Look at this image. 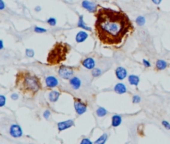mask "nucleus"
<instances>
[{
    "mask_svg": "<svg viewBox=\"0 0 170 144\" xmlns=\"http://www.w3.org/2000/svg\"><path fill=\"white\" fill-rule=\"evenodd\" d=\"M94 29L97 38L102 44L117 46L133 31V25L124 12L99 7L95 13Z\"/></svg>",
    "mask_w": 170,
    "mask_h": 144,
    "instance_id": "obj_1",
    "label": "nucleus"
},
{
    "mask_svg": "<svg viewBox=\"0 0 170 144\" xmlns=\"http://www.w3.org/2000/svg\"><path fill=\"white\" fill-rule=\"evenodd\" d=\"M16 86L23 93L31 96L35 95L41 89L40 79L36 75L30 73L29 71H18L16 75Z\"/></svg>",
    "mask_w": 170,
    "mask_h": 144,
    "instance_id": "obj_2",
    "label": "nucleus"
},
{
    "mask_svg": "<svg viewBox=\"0 0 170 144\" xmlns=\"http://www.w3.org/2000/svg\"><path fill=\"white\" fill-rule=\"evenodd\" d=\"M69 51V47L67 44L61 43L58 42L56 43L50 52L48 53V57H47V62L51 65L54 64H59L62 61H64L66 59V55Z\"/></svg>",
    "mask_w": 170,
    "mask_h": 144,
    "instance_id": "obj_3",
    "label": "nucleus"
},
{
    "mask_svg": "<svg viewBox=\"0 0 170 144\" xmlns=\"http://www.w3.org/2000/svg\"><path fill=\"white\" fill-rule=\"evenodd\" d=\"M74 73H75V68L71 66L62 64L58 67V75L65 80H70L71 78L74 77Z\"/></svg>",
    "mask_w": 170,
    "mask_h": 144,
    "instance_id": "obj_4",
    "label": "nucleus"
},
{
    "mask_svg": "<svg viewBox=\"0 0 170 144\" xmlns=\"http://www.w3.org/2000/svg\"><path fill=\"white\" fill-rule=\"evenodd\" d=\"M74 109H75L77 115H83L87 110V104L83 102L81 99L74 98Z\"/></svg>",
    "mask_w": 170,
    "mask_h": 144,
    "instance_id": "obj_5",
    "label": "nucleus"
},
{
    "mask_svg": "<svg viewBox=\"0 0 170 144\" xmlns=\"http://www.w3.org/2000/svg\"><path fill=\"white\" fill-rule=\"evenodd\" d=\"M81 65L84 67L85 69H88V70H93V69L96 67V61L93 57H86L81 61Z\"/></svg>",
    "mask_w": 170,
    "mask_h": 144,
    "instance_id": "obj_6",
    "label": "nucleus"
},
{
    "mask_svg": "<svg viewBox=\"0 0 170 144\" xmlns=\"http://www.w3.org/2000/svg\"><path fill=\"white\" fill-rule=\"evenodd\" d=\"M81 6L85 9V10L90 12V13H96V11L98 10L97 5L95 4L94 2L89 1V0H83L81 3Z\"/></svg>",
    "mask_w": 170,
    "mask_h": 144,
    "instance_id": "obj_7",
    "label": "nucleus"
},
{
    "mask_svg": "<svg viewBox=\"0 0 170 144\" xmlns=\"http://www.w3.org/2000/svg\"><path fill=\"white\" fill-rule=\"evenodd\" d=\"M9 133L11 136H13L14 138H19L22 136L23 132H22L21 127H20L18 124H12L10 126Z\"/></svg>",
    "mask_w": 170,
    "mask_h": 144,
    "instance_id": "obj_8",
    "label": "nucleus"
},
{
    "mask_svg": "<svg viewBox=\"0 0 170 144\" xmlns=\"http://www.w3.org/2000/svg\"><path fill=\"white\" fill-rule=\"evenodd\" d=\"M72 126H74V121L72 119H68V120H65V121H61L57 123L58 131L60 132L63 130H66L68 128H71Z\"/></svg>",
    "mask_w": 170,
    "mask_h": 144,
    "instance_id": "obj_9",
    "label": "nucleus"
},
{
    "mask_svg": "<svg viewBox=\"0 0 170 144\" xmlns=\"http://www.w3.org/2000/svg\"><path fill=\"white\" fill-rule=\"evenodd\" d=\"M128 72L126 70V68H124L123 66H118L115 69V76L118 80H123L127 77Z\"/></svg>",
    "mask_w": 170,
    "mask_h": 144,
    "instance_id": "obj_10",
    "label": "nucleus"
},
{
    "mask_svg": "<svg viewBox=\"0 0 170 144\" xmlns=\"http://www.w3.org/2000/svg\"><path fill=\"white\" fill-rule=\"evenodd\" d=\"M45 84H46V86L48 87V88H54V87L58 86L59 81L55 76L50 75V76H47L45 78Z\"/></svg>",
    "mask_w": 170,
    "mask_h": 144,
    "instance_id": "obj_11",
    "label": "nucleus"
},
{
    "mask_svg": "<svg viewBox=\"0 0 170 144\" xmlns=\"http://www.w3.org/2000/svg\"><path fill=\"white\" fill-rule=\"evenodd\" d=\"M69 84H70V86L72 87V89L74 90H78L80 87H81V80H80V78L79 77H77V76H74L72 77L71 79L69 80Z\"/></svg>",
    "mask_w": 170,
    "mask_h": 144,
    "instance_id": "obj_12",
    "label": "nucleus"
},
{
    "mask_svg": "<svg viewBox=\"0 0 170 144\" xmlns=\"http://www.w3.org/2000/svg\"><path fill=\"white\" fill-rule=\"evenodd\" d=\"M87 38H88V33L84 31V30L79 31L75 36V40L77 43H82V42H84Z\"/></svg>",
    "mask_w": 170,
    "mask_h": 144,
    "instance_id": "obj_13",
    "label": "nucleus"
},
{
    "mask_svg": "<svg viewBox=\"0 0 170 144\" xmlns=\"http://www.w3.org/2000/svg\"><path fill=\"white\" fill-rule=\"evenodd\" d=\"M114 91L117 93V94H124V93L127 92V87L124 83L119 82L114 86Z\"/></svg>",
    "mask_w": 170,
    "mask_h": 144,
    "instance_id": "obj_14",
    "label": "nucleus"
},
{
    "mask_svg": "<svg viewBox=\"0 0 170 144\" xmlns=\"http://www.w3.org/2000/svg\"><path fill=\"white\" fill-rule=\"evenodd\" d=\"M167 66H168V63L163 59H158L157 61L155 62V68H156V70L158 71L164 70V69L167 68Z\"/></svg>",
    "mask_w": 170,
    "mask_h": 144,
    "instance_id": "obj_15",
    "label": "nucleus"
},
{
    "mask_svg": "<svg viewBox=\"0 0 170 144\" xmlns=\"http://www.w3.org/2000/svg\"><path fill=\"white\" fill-rule=\"evenodd\" d=\"M60 92L59 91H55V90H52V91H50L49 92V94H48V99H49V101L50 102H57L58 101V99L59 97H60Z\"/></svg>",
    "mask_w": 170,
    "mask_h": 144,
    "instance_id": "obj_16",
    "label": "nucleus"
},
{
    "mask_svg": "<svg viewBox=\"0 0 170 144\" xmlns=\"http://www.w3.org/2000/svg\"><path fill=\"white\" fill-rule=\"evenodd\" d=\"M122 123V117L118 114H115V115L112 116L111 118V126L112 127H118Z\"/></svg>",
    "mask_w": 170,
    "mask_h": 144,
    "instance_id": "obj_17",
    "label": "nucleus"
},
{
    "mask_svg": "<svg viewBox=\"0 0 170 144\" xmlns=\"http://www.w3.org/2000/svg\"><path fill=\"white\" fill-rule=\"evenodd\" d=\"M128 82H129L130 85L138 86L139 82H140V78H139V76H137V75L131 74V75L128 76Z\"/></svg>",
    "mask_w": 170,
    "mask_h": 144,
    "instance_id": "obj_18",
    "label": "nucleus"
},
{
    "mask_svg": "<svg viewBox=\"0 0 170 144\" xmlns=\"http://www.w3.org/2000/svg\"><path fill=\"white\" fill-rule=\"evenodd\" d=\"M78 27H80L81 29H83L84 31H90L91 28L89 26L86 25V23L84 22V20H83V15H80L79 16V19H78Z\"/></svg>",
    "mask_w": 170,
    "mask_h": 144,
    "instance_id": "obj_19",
    "label": "nucleus"
},
{
    "mask_svg": "<svg viewBox=\"0 0 170 144\" xmlns=\"http://www.w3.org/2000/svg\"><path fill=\"white\" fill-rule=\"evenodd\" d=\"M107 139H108V134H107V133H103L99 138H97V139L95 140L94 144H105Z\"/></svg>",
    "mask_w": 170,
    "mask_h": 144,
    "instance_id": "obj_20",
    "label": "nucleus"
},
{
    "mask_svg": "<svg viewBox=\"0 0 170 144\" xmlns=\"http://www.w3.org/2000/svg\"><path fill=\"white\" fill-rule=\"evenodd\" d=\"M102 74H103L102 69H100V68H98V67H95L93 70H91V75H92V77H94V78L99 77Z\"/></svg>",
    "mask_w": 170,
    "mask_h": 144,
    "instance_id": "obj_21",
    "label": "nucleus"
},
{
    "mask_svg": "<svg viewBox=\"0 0 170 144\" xmlns=\"http://www.w3.org/2000/svg\"><path fill=\"white\" fill-rule=\"evenodd\" d=\"M108 111H107L104 107H98L96 109V115L98 117H104L105 115H107Z\"/></svg>",
    "mask_w": 170,
    "mask_h": 144,
    "instance_id": "obj_22",
    "label": "nucleus"
},
{
    "mask_svg": "<svg viewBox=\"0 0 170 144\" xmlns=\"http://www.w3.org/2000/svg\"><path fill=\"white\" fill-rule=\"evenodd\" d=\"M136 24L138 26H143L145 24V18L143 16H138L136 18Z\"/></svg>",
    "mask_w": 170,
    "mask_h": 144,
    "instance_id": "obj_23",
    "label": "nucleus"
},
{
    "mask_svg": "<svg viewBox=\"0 0 170 144\" xmlns=\"http://www.w3.org/2000/svg\"><path fill=\"white\" fill-rule=\"evenodd\" d=\"M132 102L134 104H138L141 102V97L139 95H133L132 96Z\"/></svg>",
    "mask_w": 170,
    "mask_h": 144,
    "instance_id": "obj_24",
    "label": "nucleus"
},
{
    "mask_svg": "<svg viewBox=\"0 0 170 144\" xmlns=\"http://www.w3.org/2000/svg\"><path fill=\"white\" fill-rule=\"evenodd\" d=\"M47 23H48L50 26H55L56 25V19L54 17H50L47 19Z\"/></svg>",
    "mask_w": 170,
    "mask_h": 144,
    "instance_id": "obj_25",
    "label": "nucleus"
},
{
    "mask_svg": "<svg viewBox=\"0 0 170 144\" xmlns=\"http://www.w3.org/2000/svg\"><path fill=\"white\" fill-rule=\"evenodd\" d=\"M34 32H36V33H44V32H46V29L42 28V27H39V26H35L34 27Z\"/></svg>",
    "mask_w": 170,
    "mask_h": 144,
    "instance_id": "obj_26",
    "label": "nucleus"
},
{
    "mask_svg": "<svg viewBox=\"0 0 170 144\" xmlns=\"http://www.w3.org/2000/svg\"><path fill=\"white\" fill-rule=\"evenodd\" d=\"M25 54H26V56L27 57H33L34 56V50H32V49H26L25 50Z\"/></svg>",
    "mask_w": 170,
    "mask_h": 144,
    "instance_id": "obj_27",
    "label": "nucleus"
},
{
    "mask_svg": "<svg viewBox=\"0 0 170 144\" xmlns=\"http://www.w3.org/2000/svg\"><path fill=\"white\" fill-rule=\"evenodd\" d=\"M5 103H6V97L3 95H0V107L4 106Z\"/></svg>",
    "mask_w": 170,
    "mask_h": 144,
    "instance_id": "obj_28",
    "label": "nucleus"
},
{
    "mask_svg": "<svg viewBox=\"0 0 170 144\" xmlns=\"http://www.w3.org/2000/svg\"><path fill=\"white\" fill-rule=\"evenodd\" d=\"M161 124L163 125L164 128H166V129H168V130H170V123L168 121H166V120H162V121H161Z\"/></svg>",
    "mask_w": 170,
    "mask_h": 144,
    "instance_id": "obj_29",
    "label": "nucleus"
},
{
    "mask_svg": "<svg viewBox=\"0 0 170 144\" xmlns=\"http://www.w3.org/2000/svg\"><path fill=\"white\" fill-rule=\"evenodd\" d=\"M50 116H51V112H50V110H45L43 112V117L45 119H49Z\"/></svg>",
    "mask_w": 170,
    "mask_h": 144,
    "instance_id": "obj_30",
    "label": "nucleus"
},
{
    "mask_svg": "<svg viewBox=\"0 0 170 144\" xmlns=\"http://www.w3.org/2000/svg\"><path fill=\"white\" fill-rule=\"evenodd\" d=\"M80 144H94L90 139H88V138H83V139L81 140V142H80Z\"/></svg>",
    "mask_w": 170,
    "mask_h": 144,
    "instance_id": "obj_31",
    "label": "nucleus"
},
{
    "mask_svg": "<svg viewBox=\"0 0 170 144\" xmlns=\"http://www.w3.org/2000/svg\"><path fill=\"white\" fill-rule=\"evenodd\" d=\"M142 63H143V65H144L145 67H147V68L151 67V63L149 62L148 60H146V59H143V60H142Z\"/></svg>",
    "mask_w": 170,
    "mask_h": 144,
    "instance_id": "obj_32",
    "label": "nucleus"
},
{
    "mask_svg": "<svg viewBox=\"0 0 170 144\" xmlns=\"http://www.w3.org/2000/svg\"><path fill=\"white\" fill-rule=\"evenodd\" d=\"M5 8V3L3 2V0H0V10H3Z\"/></svg>",
    "mask_w": 170,
    "mask_h": 144,
    "instance_id": "obj_33",
    "label": "nucleus"
},
{
    "mask_svg": "<svg viewBox=\"0 0 170 144\" xmlns=\"http://www.w3.org/2000/svg\"><path fill=\"white\" fill-rule=\"evenodd\" d=\"M152 2L154 3V4H156V5H159L160 3H161V1H162V0H151Z\"/></svg>",
    "mask_w": 170,
    "mask_h": 144,
    "instance_id": "obj_34",
    "label": "nucleus"
},
{
    "mask_svg": "<svg viewBox=\"0 0 170 144\" xmlns=\"http://www.w3.org/2000/svg\"><path fill=\"white\" fill-rule=\"evenodd\" d=\"M11 98H12L13 100H17V99H18V95H17V94H12V95H11Z\"/></svg>",
    "mask_w": 170,
    "mask_h": 144,
    "instance_id": "obj_35",
    "label": "nucleus"
},
{
    "mask_svg": "<svg viewBox=\"0 0 170 144\" xmlns=\"http://www.w3.org/2000/svg\"><path fill=\"white\" fill-rule=\"evenodd\" d=\"M41 10V7H40V6H36V7H35V11H36V12H39Z\"/></svg>",
    "mask_w": 170,
    "mask_h": 144,
    "instance_id": "obj_36",
    "label": "nucleus"
},
{
    "mask_svg": "<svg viewBox=\"0 0 170 144\" xmlns=\"http://www.w3.org/2000/svg\"><path fill=\"white\" fill-rule=\"evenodd\" d=\"M2 48H3V41H2L1 39H0V50H1Z\"/></svg>",
    "mask_w": 170,
    "mask_h": 144,
    "instance_id": "obj_37",
    "label": "nucleus"
}]
</instances>
